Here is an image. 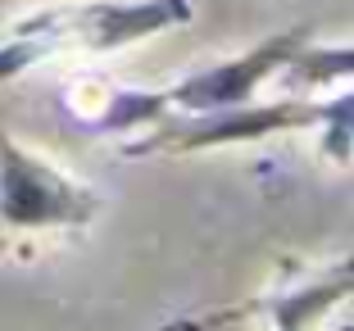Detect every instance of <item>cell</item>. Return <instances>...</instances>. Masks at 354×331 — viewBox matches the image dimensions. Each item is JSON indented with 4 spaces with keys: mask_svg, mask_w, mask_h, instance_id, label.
Returning a JSON list of instances; mask_svg holds the SVG:
<instances>
[{
    "mask_svg": "<svg viewBox=\"0 0 354 331\" xmlns=\"http://www.w3.org/2000/svg\"><path fill=\"white\" fill-rule=\"evenodd\" d=\"M100 209V196L41 155H32L0 132V223L19 231L41 227H86Z\"/></svg>",
    "mask_w": 354,
    "mask_h": 331,
    "instance_id": "1",
    "label": "cell"
},
{
    "mask_svg": "<svg viewBox=\"0 0 354 331\" xmlns=\"http://www.w3.org/2000/svg\"><path fill=\"white\" fill-rule=\"evenodd\" d=\"M318 104L309 100H272V104H232V109H209V114H187L182 123L159 118L146 141H132L127 155H191V150H223V145H245L263 136L291 132V127H313Z\"/></svg>",
    "mask_w": 354,
    "mask_h": 331,
    "instance_id": "2",
    "label": "cell"
},
{
    "mask_svg": "<svg viewBox=\"0 0 354 331\" xmlns=\"http://www.w3.org/2000/svg\"><path fill=\"white\" fill-rule=\"evenodd\" d=\"M191 14H196L191 0H91V5H68V10H46L28 23L55 32L59 46H82L91 55H104L150 41L159 32L187 28Z\"/></svg>",
    "mask_w": 354,
    "mask_h": 331,
    "instance_id": "3",
    "label": "cell"
},
{
    "mask_svg": "<svg viewBox=\"0 0 354 331\" xmlns=\"http://www.w3.org/2000/svg\"><path fill=\"white\" fill-rule=\"evenodd\" d=\"M309 41V28H291V32H277L268 41L250 46L245 55L236 59H223V64H209V68L187 73L177 86H168V100L187 114H209V109H232V104H250L254 91L268 82L277 68L291 64V55Z\"/></svg>",
    "mask_w": 354,
    "mask_h": 331,
    "instance_id": "4",
    "label": "cell"
},
{
    "mask_svg": "<svg viewBox=\"0 0 354 331\" xmlns=\"http://www.w3.org/2000/svg\"><path fill=\"white\" fill-rule=\"evenodd\" d=\"M345 295H354V254H350V263L332 268L327 277L300 281V286H291V290H281V295H272V300H263L259 309L272 318V331H313L327 313L336 309V304L345 300Z\"/></svg>",
    "mask_w": 354,
    "mask_h": 331,
    "instance_id": "5",
    "label": "cell"
},
{
    "mask_svg": "<svg viewBox=\"0 0 354 331\" xmlns=\"http://www.w3.org/2000/svg\"><path fill=\"white\" fill-rule=\"evenodd\" d=\"M173 100L168 91H141V86H118V91L104 95L100 118H91V132L104 136H123V132H141V127H155L159 118H168Z\"/></svg>",
    "mask_w": 354,
    "mask_h": 331,
    "instance_id": "6",
    "label": "cell"
},
{
    "mask_svg": "<svg viewBox=\"0 0 354 331\" xmlns=\"http://www.w3.org/2000/svg\"><path fill=\"white\" fill-rule=\"evenodd\" d=\"M318 150L332 164H350L354 159V91L336 95V100H318Z\"/></svg>",
    "mask_w": 354,
    "mask_h": 331,
    "instance_id": "7",
    "label": "cell"
},
{
    "mask_svg": "<svg viewBox=\"0 0 354 331\" xmlns=\"http://www.w3.org/2000/svg\"><path fill=\"white\" fill-rule=\"evenodd\" d=\"M286 68H291L295 82H309V86L341 82V77H354V46H309L304 41Z\"/></svg>",
    "mask_w": 354,
    "mask_h": 331,
    "instance_id": "8",
    "label": "cell"
},
{
    "mask_svg": "<svg viewBox=\"0 0 354 331\" xmlns=\"http://www.w3.org/2000/svg\"><path fill=\"white\" fill-rule=\"evenodd\" d=\"M55 50H64L55 32L32 28V23H19V28H14V37L0 46V82H14V77H23L32 64H41L46 55H55Z\"/></svg>",
    "mask_w": 354,
    "mask_h": 331,
    "instance_id": "9",
    "label": "cell"
},
{
    "mask_svg": "<svg viewBox=\"0 0 354 331\" xmlns=\"http://www.w3.org/2000/svg\"><path fill=\"white\" fill-rule=\"evenodd\" d=\"M341 331H354V327H341Z\"/></svg>",
    "mask_w": 354,
    "mask_h": 331,
    "instance_id": "10",
    "label": "cell"
}]
</instances>
